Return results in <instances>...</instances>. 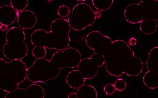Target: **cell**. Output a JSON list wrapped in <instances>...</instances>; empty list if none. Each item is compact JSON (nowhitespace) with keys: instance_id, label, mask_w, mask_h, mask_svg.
Segmentation results:
<instances>
[{"instance_id":"d6986e66","label":"cell","mask_w":158,"mask_h":98,"mask_svg":"<svg viewBox=\"0 0 158 98\" xmlns=\"http://www.w3.org/2000/svg\"><path fill=\"white\" fill-rule=\"evenodd\" d=\"M157 27L156 21L151 19H146L140 22V29L145 34L151 35L155 33Z\"/></svg>"},{"instance_id":"83f0119b","label":"cell","mask_w":158,"mask_h":98,"mask_svg":"<svg viewBox=\"0 0 158 98\" xmlns=\"http://www.w3.org/2000/svg\"><path fill=\"white\" fill-rule=\"evenodd\" d=\"M1 27H2V28L1 29V30L2 31H5L6 30H7V27H8V26H3V25H2V26Z\"/></svg>"},{"instance_id":"5bb4252c","label":"cell","mask_w":158,"mask_h":98,"mask_svg":"<svg viewBox=\"0 0 158 98\" xmlns=\"http://www.w3.org/2000/svg\"><path fill=\"white\" fill-rule=\"evenodd\" d=\"M143 68L142 59L135 55L130 58L126 64L123 70V73L130 76H137L142 72Z\"/></svg>"},{"instance_id":"277c9868","label":"cell","mask_w":158,"mask_h":98,"mask_svg":"<svg viewBox=\"0 0 158 98\" xmlns=\"http://www.w3.org/2000/svg\"><path fill=\"white\" fill-rule=\"evenodd\" d=\"M60 71L52 61L45 58L37 59L27 69V78L33 83H46L57 78Z\"/></svg>"},{"instance_id":"ffe728a7","label":"cell","mask_w":158,"mask_h":98,"mask_svg":"<svg viewBox=\"0 0 158 98\" xmlns=\"http://www.w3.org/2000/svg\"><path fill=\"white\" fill-rule=\"evenodd\" d=\"M113 0H93L92 3L94 8L101 11L108 10L113 5Z\"/></svg>"},{"instance_id":"ac0fdd59","label":"cell","mask_w":158,"mask_h":98,"mask_svg":"<svg viewBox=\"0 0 158 98\" xmlns=\"http://www.w3.org/2000/svg\"><path fill=\"white\" fill-rule=\"evenodd\" d=\"M77 98H97L98 93L95 88L89 84H85L78 89Z\"/></svg>"},{"instance_id":"7a4b0ae2","label":"cell","mask_w":158,"mask_h":98,"mask_svg":"<svg viewBox=\"0 0 158 98\" xmlns=\"http://www.w3.org/2000/svg\"><path fill=\"white\" fill-rule=\"evenodd\" d=\"M27 68L21 60H11L8 63L0 59V88L10 92L18 88L19 84L27 77Z\"/></svg>"},{"instance_id":"52a82bcc","label":"cell","mask_w":158,"mask_h":98,"mask_svg":"<svg viewBox=\"0 0 158 98\" xmlns=\"http://www.w3.org/2000/svg\"><path fill=\"white\" fill-rule=\"evenodd\" d=\"M82 60L81 52L73 47L58 51L52 55L51 61L60 70L68 68L73 69L78 67Z\"/></svg>"},{"instance_id":"4316f807","label":"cell","mask_w":158,"mask_h":98,"mask_svg":"<svg viewBox=\"0 0 158 98\" xmlns=\"http://www.w3.org/2000/svg\"><path fill=\"white\" fill-rule=\"evenodd\" d=\"M68 98H77V94L76 93H71L68 96Z\"/></svg>"},{"instance_id":"8fae6325","label":"cell","mask_w":158,"mask_h":98,"mask_svg":"<svg viewBox=\"0 0 158 98\" xmlns=\"http://www.w3.org/2000/svg\"><path fill=\"white\" fill-rule=\"evenodd\" d=\"M105 59L86 58L81 60L77 67L78 71L86 80H90L98 75L99 68L105 64Z\"/></svg>"},{"instance_id":"7c38bea8","label":"cell","mask_w":158,"mask_h":98,"mask_svg":"<svg viewBox=\"0 0 158 98\" xmlns=\"http://www.w3.org/2000/svg\"><path fill=\"white\" fill-rule=\"evenodd\" d=\"M45 91L39 84H32L26 89L17 88L12 92H8L5 98H44Z\"/></svg>"},{"instance_id":"8992f818","label":"cell","mask_w":158,"mask_h":98,"mask_svg":"<svg viewBox=\"0 0 158 98\" xmlns=\"http://www.w3.org/2000/svg\"><path fill=\"white\" fill-rule=\"evenodd\" d=\"M97 17L96 14L90 6L85 3H80L73 8L68 21L73 29L81 31L93 25Z\"/></svg>"},{"instance_id":"4fadbf2b","label":"cell","mask_w":158,"mask_h":98,"mask_svg":"<svg viewBox=\"0 0 158 98\" xmlns=\"http://www.w3.org/2000/svg\"><path fill=\"white\" fill-rule=\"evenodd\" d=\"M17 22L19 26L23 29L31 30L36 25L37 16L31 10L18 11Z\"/></svg>"},{"instance_id":"2e32d148","label":"cell","mask_w":158,"mask_h":98,"mask_svg":"<svg viewBox=\"0 0 158 98\" xmlns=\"http://www.w3.org/2000/svg\"><path fill=\"white\" fill-rule=\"evenodd\" d=\"M71 27L68 21L63 18H57L52 21L51 26V31L60 35L69 36Z\"/></svg>"},{"instance_id":"7402d4cb","label":"cell","mask_w":158,"mask_h":98,"mask_svg":"<svg viewBox=\"0 0 158 98\" xmlns=\"http://www.w3.org/2000/svg\"><path fill=\"white\" fill-rule=\"evenodd\" d=\"M149 12L152 20L158 21V1H149Z\"/></svg>"},{"instance_id":"9a60e30c","label":"cell","mask_w":158,"mask_h":98,"mask_svg":"<svg viewBox=\"0 0 158 98\" xmlns=\"http://www.w3.org/2000/svg\"><path fill=\"white\" fill-rule=\"evenodd\" d=\"M18 17V11L11 6L5 5L0 7V23L8 26L14 23Z\"/></svg>"},{"instance_id":"5b68a950","label":"cell","mask_w":158,"mask_h":98,"mask_svg":"<svg viewBox=\"0 0 158 98\" xmlns=\"http://www.w3.org/2000/svg\"><path fill=\"white\" fill-rule=\"evenodd\" d=\"M31 40L35 47H44L51 50L61 51L69 46L70 38L69 35H62L55 32H48L42 29H38L32 33Z\"/></svg>"},{"instance_id":"603a6c76","label":"cell","mask_w":158,"mask_h":98,"mask_svg":"<svg viewBox=\"0 0 158 98\" xmlns=\"http://www.w3.org/2000/svg\"><path fill=\"white\" fill-rule=\"evenodd\" d=\"M32 55L36 59L45 58L47 55L46 48L44 47H35L32 51Z\"/></svg>"},{"instance_id":"cb8c5ba5","label":"cell","mask_w":158,"mask_h":98,"mask_svg":"<svg viewBox=\"0 0 158 98\" xmlns=\"http://www.w3.org/2000/svg\"><path fill=\"white\" fill-rule=\"evenodd\" d=\"M70 8L68 6L62 5L59 7L57 9V14L59 16L62 18H66L70 14Z\"/></svg>"},{"instance_id":"ba28073f","label":"cell","mask_w":158,"mask_h":98,"mask_svg":"<svg viewBox=\"0 0 158 98\" xmlns=\"http://www.w3.org/2000/svg\"><path fill=\"white\" fill-rule=\"evenodd\" d=\"M124 16L129 23H140L146 19L152 20L149 12V1H142L139 3H131L126 8Z\"/></svg>"},{"instance_id":"d4e9b609","label":"cell","mask_w":158,"mask_h":98,"mask_svg":"<svg viewBox=\"0 0 158 98\" xmlns=\"http://www.w3.org/2000/svg\"><path fill=\"white\" fill-rule=\"evenodd\" d=\"M114 86L116 90L122 92L125 90L127 87V83L123 79H118L114 82Z\"/></svg>"},{"instance_id":"e0dca14e","label":"cell","mask_w":158,"mask_h":98,"mask_svg":"<svg viewBox=\"0 0 158 98\" xmlns=\"http://www.w3.org/2000/svg\"><path fill=\"white\" fill-rule=\"evenodd\" d=\"M85 79L81 76L78 70H73L68 73L66 81L67 84L70 88L78 89L84 84Z\"/></svg>"},{"instance_id":"484cf974","label":"cell","mask_w":158,"mask_h":98,"mask_svg":"<svg viewBox=\"0 0 158 98\" xmlns=\"http://www.w3.org/2000/svg\"><path fill=\"white\" fill-rule=\"evenodd\" d=\"M104 91L105 94L107 95H112L115 92V87L112 84L108 83L104 87Z\"/></svg>"},{"instance_id":"3957f363","label":"cell","mask_w":158,"mask_h":98,"mask_svg":"<svg viewBox=\"0 0 158 98\" xmlns=\"http://www.w3.org/2000/svg\"><path fill=\"white\" fill-rule=\"evenodd\" d=\"M6 43L3 48V55L10 60H21L27 56L28 47L25 42L26 35L21 28L13 27L6 35Z\"/></svg>"},{"instance_id":"30bf717a","label":"cell","mask_w":158,"mask_h":98,"mask_svg":"<svg viewBox=\"0 0 158 98\" xmlns=\"http://www.w3.org/2000/svg\"><path fill=\"white\" fill-rule=\"evenodd\" d=\"M86 45L98 55L104 57L107 47L112 45V40L98 31L90 32L86 36Z\"/></svg>"},{"instance_id":"6da1fadb","label":"cell","mask_w":158,"mask_h":98,"mask_svg":"<svg viewBox=\"0 0 158 98\" xmlns=\"http://www.w3.org/2000/svg\"><path fill=\"white\" fill-rule=\"evenodd\" d=\"M134 56V51L126 42L115 40L107 47L104 55L106 71L111 76L120 77L126 64Z\"/></svg>"},{"instance_id":"9c48e42d","label":"cell","mask_w":158,"mask_h":98,"mask_svg":"<svg viewBox=\"0 0 158 98\" xmlns=\"http://www.w3.org/2000/svg\"><path fill=\"white\" fill-rule=\"evenodd\" d=\"M146 66L149 71L143 76V83L149 89H156L158 87V47L153 48L149 52Z\"/></svg>"},{"instance_id":"44dd1931","label":"cell","mask_w":158,"mask_h":98,"mask_svg":"<svg viewBox=\"0 0 158 98\" xmlns=\"http://www.w3.org/2000/svg\"><path fill=\"white\" fill-rule=\"evenodd\" d=\"M10 4L12 7L17 11H22L26 8L28 5V0H11Z\"/></svg>"}]
</instances>
